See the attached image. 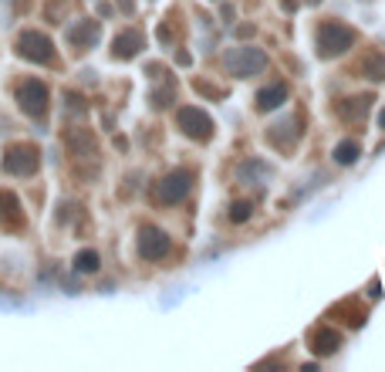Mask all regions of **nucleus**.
<instances>
[{
	"mask_svg": "<svg viewBox=\"0 0 385 372\" xmlns=\"http://www.w3.org/2000/svg\"><path fill=\"white\" fill-rule=\"evenodd\" d=\"M352 44H355V31L348 24H341V21H328V24H321V31H318V48H321L325 58L348 51Z\"/></svg>",
	"mask_w": 385,
	"mask_h": 372,
	"instance_id": "obj_1",
	"label": "nucleus"
},
{
	"mask_svg": "<svg viewBox=\"0 0 385 372\" xmlns=\"http://www.w3.org/2000/svg\"><path fill=\"white\" fill-rule=\"evenodd\" d=\"M223 65H227V71L237 75V78H250L254 71L267 68V54L257 51V48H233V51H227Z\"/></svg>",
	"mask_w": 385,
	"mask_h": 372,
	"instance_id": "obj_2",
	"label": "nucleus"
},
{
	"mask_svg": "<svg viewBox=\"0 0 385 372\" xmlns=\"http://www.w3.org/2000/svg\"><path fill=\"white\" fill-rule=\"evenodd\" d=\"M17 51L31 58V61H41V65H48L54 61V44L48 34H41V31H24L21 37H17Z\"/></svg>",
	"mask_w": 385,
	"mask_h": 372,
	"instance_id": "obj_3",
	"label": "nucleus"
},
{
	"mask_svg": "<svg viewBox=\"0 0 385 372\" xmlns=\"http://www.w3.org/2000/svg\"><path fill=\"white\" fill-rule=\"evenodd\" d=\"M17 102L24 108L27 115H34V119H41L44 112H48V85L44 81H24L21 88H17Z\"/></svg>",
	"mask_w": 385,
	"mask_h": 372,
	"instance_id": "obj_4",
	"label": "nucleus"
},
{
	"mask_svg": "<svg viewBox=\"0 0 385 372\" xmlns=\"http://www.w3.org/2000/svg\"><path fill=\"white\" fill-rule=\"evenodd\" d=\"M37 149L34 146H14V149H7V156H3V169L7 173H14V176H31L34 169H37Z\"/></svg>",
	"mask_w": 385,
	"mask_h": 372,
	"instance_id": "obj_5",
	"label": "nucleus"
},
{
	"mask_svg": "<svg viewBox=\"0 0 385 372\" xmlns=\"http://www.w3.org/2000/svg\"><path fill=\"white\" fill-rule=\"evenodd\" d=\"M139 254L146 261H159L169 254V237L159 230V227H142L139 230Z\"/></svg>",
	"mask_w": 385,
	"mask_h": 372,
	"instance_id": "obj_6",
	"label": "nucleus"
},
{
	"mask_svg": "<svg viewBox=\"0 0 385 372\" xmlns=\"http://www.w3.org/2000/svg\"><path fill=\"white\" fill-rule=\"evenodd\" d=\"M186 193H189V173H186V169L169 173V176L159 183V189H155V196H159L162 203H180Z\"/></svg>",
	"mask_w": 385,
	"mask_h": 372,
	"instance_id": "obj_7",
	"label": "nucleus"
},
{
	"mask_svg": "<svg viewBox=\"0 0 385 372\" xmlns=\"http://www.w3.org/2000/svg\"><path fill=\"white\" fill-rule=\"evenodd\" d=\"M180 126L186 135H193V139H209L213 133V122H209V115L200 112V108H180Z\"/></svg>",
	"mask_w": 385,
	"mask_h": 372,
	"instance_id": "obj_8",
	"label": "nucleus"
},
{
	"mask_svg": "<svg viewBox=\"0 0 385 372\" xmlns=\"http://www.w3.org/2000/svg\"><path fill=\"white\" fill-rule=\"evenodd\" d=\"M284 95H287L284 85H267V88H260V95H257V108H260V112H271V108H277L284 102Z\"/></svg>",
	"mask_w": 385,
	"mask_h": 372,
	"instance_id": "obj_9",
	"label": "nucleus"
},
{
	"mask_svg": "<svg viewBox=\"0 0 385 372\" xmlns=\"http://www.w3.org/2000/svg\"><path fill=\"white\" fill-rule=\"evenodd\" d=\"M139 48H142V37L135 31H126V34L115 37V58H132Z\"/></svg>",
	"mask_w": 385,
	"mask_h": 372,
	"instance_id": "obj_10",
	"label": "nucleus"
},
{
	"mask_svg": "<svg viewBox=\"0 0 385 372\" xmlns=\"http://www.w3.org/2000/svg\"><path fill=\"white\" fill-rule=\"evenodd\" d=\"M359 156V142H352V139H345V142H338L334 146V160L341 162V166H348V162H355Z\"/></svg>",
	"mask_w": 385,
	"mask_h": 372,
	"instance_id": "obj_11",
	"label": "nucleus"
},
{
	"mask_svg": "<svg viewBox=\"0 0 385 372\" xmlns=\"http://www.w3.org/2000/svg\"><path fill=\"white\" fill-rule=\"evenodd\" d=\"M75 271H81V274H95V271H99V254H95V251H81V254H75Z\"/></svg>",
	"mask_w": 385,
	"mask_h": 372,
	"instance_id": "obj_12",
	"label": "nucleus"
},
{
	"mask_svg": "<svg viewBox=\"0 0 385 372\" xmlns=\"http://www.w3.org/2000/svg\"><path fill=\"white\" fill-rule=\"evenodd\" d=\"M338 346H341L338 332H321V335L314 339V352H318V355H328V352H334Z\"/></svg>",
	"mask_w": 385,
	"mask_h": 372,
	"instance_id": "obj_13",
	"label": "nucleus"
},
{
	"mask_svg": "<svg viewBox=\"0 0 385 372\" xmlns=\"http://www.w3.org/2000/svg\"><path fill=\"white\" fill-rule=\"evenodd\" d=\"M95 37H99V24H95V21H85V27L71 31V41H75V44H92Z\"/></svg>",
	"mask_w": 385,
	"mask_h": 372,
	"instance_id": "obj_14",
	"label": "nucleus"
},
{
	"mask_svg": "<svg viewBox=\"0 0 385 372\" xmlns=\"http://www.w3.org/2000/svg\"><path fill=\"white\" fill-rule=\"evenodd\" d=\"M365 71H368V78H385V61L382 58H375V54H368V58H365Z\"/></svg>",
	"mask_w": 385,
	"mask_h": 372,
	"instance_id": "obj_15",
	"label": "nucleus"
},
{
	"mask_svg": "<svg viewBox=\"0 0 385 372\" xmlns=\"http://www.w3.org/2000/svg\"><path fill=\"white\" fill-rule=\"evenodd\" d=\"M233 223H243L247 217H250V203H233Z\"/></svg>",
	"mask_w": 385,
	"mask_h": 372,
	"instance_id": "obj_16",
	"label": "nucleus"
},
{
	"mask_svg": "<svg viewBox=\"0 0 385 372\" xmlns=\"http://www.w3.org/2000/svg\"><path fill=\"white\" fill-rule=\"evenodd\" d=\"M382 126H385V112H382Z\"/></svg>",
	"mask_w": 385,
	"mask_h": 372,
	"instance_id": "obj_17",
	"label": "nucleus"
}]
</instances>
